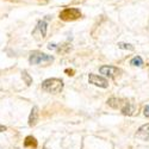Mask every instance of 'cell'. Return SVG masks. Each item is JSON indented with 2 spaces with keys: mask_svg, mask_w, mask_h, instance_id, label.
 Masks as SVG:
<instances>
[{
  "mask_svg": "<svg viewBox=\"0 0 149 149\" xmlns=\"http://www.w3.org/2000/svg\"><path fill=\"white\" fill-rule=\"evenodd\" d=\"M42 90L48 92V93H60L63 90V81L61 79H56V78H52V79H47L42 82Z\"/></svg>",
  "mask_w": 149,
  "mask_h": 149,
  "instance_id": "obj_1",
  "label": "cell"
},
{
  "mask_svg": "<svg viewBox=\"0 0 149 149\" xmlns=\"http://www.w3.org/2000/svg\"><path fill=\"white\" fill-rule=\"evenodd\" d=\"M54 61V57L52 55H47L40 52H32L29 57V62L31 65H48Z\"/></svg>",
  "mask_w": 149,
  "mask_h": 149,
  "instance_id": "obj_2",
  "label": "cell"
},
{
  "mask_svg": "<svg viewBox=\"0 0 149 149\" xmlns=\"http://www.w3.org/2000/svg\"><path fill=\"white\" fill-rule=\"evenodd\" d=\"M81 16V12L79 8H74V7H69V8H65L63 11L60 13V18L62 20H74L78 19Z\"/></svg>",
  "mask_w": 149,
  "mask_h": 149,
  "instance_id": "obj_3",
  "label": "cell"
},
{
  "mask_svg": "<svg viewBox=\"0 0 149 149\" xmlns=\"http://www.w3.org/2000/svg\"><path fill=\"white\" fill-rule=\"evenodd\" d=\"M99 72H100V74H103V75H105L107 78H116L117 75H119L122 73V70L119 68L113 67V66H102L99 68Z\"/></svg>",
  "mask_w": 149,
  "mask_h": 149,
  "instance_id": "obj_4",
  "label": "cell"
},
{
  "mask_svg": "<svg viewBox=\"0 0 149 149\" xmlns=\"http://www.w3.org/2000/svg\"><path fill=\"white\" fill-rule=\"evenodd\" d=\"M88 81L90 84L98 86V87H102V88H107L109 87V82L105 78L100 77V75H97V74H90L88 77Z\"/></svg>",
  "mask_w": 149,
  "mask_h": 149,
  "instance_id": "obj_5",
  "label": "cell"
},
{
  "mask_svg": "<svg viewBox=\"0 0 149 149\" xmlns=\"http://www.w3.org/2000/svg\"><path fill=\"white\" fill-rule=\"evenodd\" d=\"M120 111H122L123 115L131 116V115L135 113L136 107H135V105H132V104L129 103L128 100H123V104H122V106H120Z\"/></svg>",
  "mask_w": 149,
  "mask_h": 149,
  "instance_id": "obj_6",
  "label": "cell"
},
{
  "mask_svg": "<svg viewBox=\"0 0 149 149\" xmlns=\"http://www.w3.org/2000/svg\"><path fill=\"white\" fill-rule=\"evenodd\" d=\"M136 137L142 141H149V123L142 125L137 132H136Z\"/></svg>",
  "mask_w": 149,
  "mask_h": 149,
  "instance_id": "obj_7",
  "label": "cell"
},
{
  "mask_svg": "<svg viewBox=\"0 0 149 149\" xmlns=\"http://www.w3.org/2000/svg\"><path fill=\"white\" fill-rule=\"evenodd\" d=\"M37 120H38V110H37L36 106H33L30 112V116H29V125L33 127L37 123Z\"/></svg>",
  "mask_w": 149,
  "mask_h": 149,
  "instance_id": "obj_8",
  "label": "cell"
},
{
  "mask_svg": "<svg viewBox=\"0 0 149 149\" xmlns=\"http://www.w3.org/2000/svg\"><path fill=\"white\" fill-rule=\"evenodd\" d=\"M36 30H40L41 36L42 37H45L47 36V22L45 20H40L38 24H37Z\"/></svg>",
  "mask_w": 149,
  "mask_h": 149,
  "instance_id": "obj_9",
  "label": "cell"
},
{
  "mask_svg": "<svg viewBox=\"0 0 149 149\" xmlns=\"http://www.w3.org/2000/svg\"><path fill=\"white\" fill-rule=\"evenodd\" d=\"M107 104L111 106V107H113V109H120L122 104H123V100L122 99H117V98H111L107 100Z\"/></svg>",
  "mask_w": 149,
  "mask_h": 149,
  "instance_id": "obj_10",
  "label": "cell"
},
{
  "mask_svg": "<svg viewBox=\"0 0 149 149\" xmlns=\"http://www.w3.org/2000/svg\"><path fill=\"white\" fill-rule=\"evenodd\" d=\"M24 146L25 147H30V148H36L37 147V141L35 137H32V136H28V137L25 139V141H24Z\"/></svg>",
  "mask_w": 149,
  "mask_h": 149,
  "instance_id": "obj_11",
  "label": "cell"
},
{
  "mask_svg": "<svg viewBox=\"0 0 149 149\" xmlns=\"http://www.w3.org/2000/svg\"><path fill=\"white\" fill-rule=\"evenodd\" d=\"M130 65H132V66H135V67H141V66L143 65V60H142L141 56H135L134 58H131Z\"/></svg>",
  "mask_w": 149,
  "mask_h": 149,
  "instance_id": "obj_12",
  "label": "cell"
},
{
  "mask_svg": "<svg viewBox=\"0 0 149 149\" xmlns=\"http://www.w3.org/2000/svg\"><path fill=\"white\" fill-rule=\"evenodd\" d=\"M22 77H23V79H24V81H25V84L29 86V85H31V82H32V78L29 75V74L24 70V72H22Z\"/></svg>",
  "mask_w": 149,
  "mask_h": 149,
  "instance_id": "obj_13",
  "label": "cell"
},
{
  "mask_svg": "<svg viewBox=\"0 0 149 149\" xmlns=\"http://www.w3.org/2000/svg\"><path fill=\"white\" fill-rule=\"evenodd\" d=\"M118 48L124 49V50H134V47L128 43H118Z\"/></svg>",
  "mask_w": 149,
  "mask_h": 149,
  "instance_id": "obj_14",
  "label": "cell"
},
{
  "mask_svg": "<svg viewBox=\"0 0 149 149\" xmlns=\"http://www.w3.org/2000/svg\"><path fill=\"white\" fill-rule=\"evenodd\" d=\"M143 113H144V116H146V117H149V105H147V106L144 107Z\"/></svg>",
  "mask_w": 149,
  "mask_h": 149,
  "instance_id": "obj_15",
  "label": "cell"
},
{
  "mask_svg": "<svg viewBox=\"0 0 149 149\" xmlns=\"http://www.w3.org/2000/svg\"><path fill=\"white\" fill-rule=\"evenodd\" d=\"M6 130V127L5 125H0V132H4Z\"/></svg>",
  "mask_w": 149,
  "mask_h": 149,
  "instance_id": "obj_16",
  "label": "cell"
},
{
  "mask_svg": "<svg viewBox=\"0 0 149 149\" xmlns=\"http://www.w3.org/2000/svg\"><path fill=\"white\" fill-rule=\"evenodd\" d=\"M48 48H49V49H55V48H56V44H49Z\"/></svg>",
  "mask_w": 149,
  "mask_h": 149,
  "instance_id": "obj_17",
  "label": "cell"
},
{
  "mask_svg": "<svg viewBox=\"0 0 149 149\" xmlns=\"http://www.w3.org/2000/svg\"><path fill=\"white\" fill-rule=\"evenodd\" d=\"M44 149H47V148H44Z\"/></svg>",
  "mask_w": 149,
  "mask_h": 149,
  "instance_id": "obj_18",
  "label": "cell"
}]
</instances>
